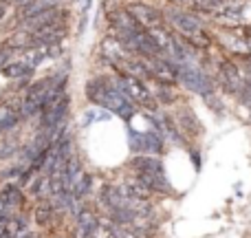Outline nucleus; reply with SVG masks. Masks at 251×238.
I'll return each mask as SVG.
<instances>
[{
	"label": "nucleus",
	"mask_w": 251,
	"mask_h": 238,
	"mask_svg": "<svg viewBox=\"0 0 251 238\" xmlns=\"http://www.w3.org/2000/svg\"><path fill=\"white\" fill-rule=\"evenodd\" d=\"M84 93L95 106L110 110L113 115H117L126 121H130L137 115V104L124 95L122 88L115 84L113 75H95L93 79H88Z\"/></svg>",
	"instance_id": "obj_1"
},
{
	"label": "nucleus",
	"mask_w": 251,
	"mask_h": 238,
	"mask_svg": "<svg viewBox=\"0 0 251 238\" xmlns=\"http://www.w3.org/2000/svg\"><path fill=\"white\" fill-rule=\"evenodd\" d=\"M64 78V73H57L51 75V78H42L38 82L29 84L25 88V95H22L20 102V110H22V117H33V115H40L42 108L47 106L49 97L53 93V86H55L60 79Z\"/></svg>",
	"instance_id": "obj_2"
},
{
	"label": "nucleus",
	"mask_w": 251,
	"mask_h": 238,
	"mask_svg": "<svg viewBox=\"0 0 251 238\" xmlns=\"http://www.w3.org/2000/svg\"><path fill=\"white\" fill-rule=\"evenodd\" d=\"M113 79L130 102H134L137 106H143V108H150L152 113L159 110V102L154 100L152 91L148 88V84L143 79L132 78V75H124V73H113Z\"/></svg>",
	"instance_id": "obj_3"
},
{
	"label": "nucleus",
	"mask_w": 251,
	"mask_h": 238,
	"mask_svg": "<svg viewBox=\"0 0 251 238\" xmlns=\"http://www.w3.org/2000/svg\"><path fill=\"white\" fill-rule=\"evenodd\" d=\"M178 69V82L187 88L190 93H196L201 97L216 95V86L214 79L201 69L196 62H185V64H176Z\"/></svg>",
	"instance_id": "obj_4"
},
{
	"label": "nucleus",
	"mask_w": 251,
	"mask_h": 238,
	"mask_svg": "<svg viewBox=\"0 0 251 238\" xmlns=\"http://www.w3.org/2000/svg\"><path fill=\"white\" fill-rule=\"evenodd\" d=\"M163 18L178 35H183V38H187V40L194 38L199 31L205 29L203 18L201 16H196V13L190 11V9L174 7V4H170V7L163 9Z\"/></svg>",
	"instance_id": "obj_5"
},
{
	"label": "nucleus",
	"mask_w": 251,
	"mask_h": 238,
	"mask_svg": "<svg viewBox=\"0 0 251 238\" xmlns=\"http://www.w3.org/2000/svg\"><path fill=\"white\" fill-rule=\"evenodd\" d=\"M130 148L139 155H161L165 148V139L159 130H148V132H137V130L128 128Z\"/></svg>",
	"instance_id": "obj_6"
},
{
	"label": "nucleus",
	"mask_w": 251,
	"mask_h": 238,
	"mask_svg": "<svg viewBox=\"0 0 251 238\" xmlns=\"http://www.w3.org/2000/svg\"><path fill=\"white\" fill-rule=\"evenodd\" d=\"M130 13L134 16V20L143 26V29H154V26H163L165 18H163V9H156L148 2H141V0H132V2L126 4Z\"/></svg>",
	"instance_id": "obj_7"
},
{
	"label": "nucleus",
	"mask_w": 251,
	"mask_h": 238,
	"mask_svg": "<svg viewBox=\"0 0 251 238\" xmlns=\"http://www.w3.org/2000/svg\"><path fill=\"white\" fill-rule=\"evenodd\" d=\"M69 108H71V95L64 93L62 97H57L55 102L47 104L40 113V126L42 128H55L60 126L62 121H66V115H69Z\"/></svg>",
	"instance_id": "obj_8"
},
{
	"label": "nucleus",
	"mask_w": 251,
	"mask_h": 238,
	"mask_svg": "<svg viewBox=\"0 0 251 238\" xmlns=\"http://www.w3.org/2000/svg\"><path fill=\"white\" fill-rule=\"evenodd\" d=\"M218 75H221V84L227 93H234L238 95L240 88H243V82H245V75L240 71V66L236 64L234 60H225L218 64Z\"/></svg>",
	"instance_id": "obj_9"
},
{
	"label": "nucleus",
	"mask_w": 251,
	"mask_h": 238,
	"mask_svg": "<svg viewBox=\"0 0 251 238\" xmlns=\"http://www.w3.org/2000/svg\"><path fill=\"white\" fill-rule=\"evenodd\" d=\"M66 18V11L62 7H55V9H47L42 13H35V16H29L25 20H20V29H26V31H35L44 25H51V22H64Z\"/></svg>",
	"instance_id": "obj_10"
},
{
	"label": "nucleus",
	"mask_w": 251,
	"mask_h": 238,
	"mask_svg": "<svg viewBox=\"0 0 251 238\" xmlns=\"http://www.w3.org/2000/svg\"><path fill=\"white\" fill-rule=\"evenodd\" d=\"M174 121H176V126L181 128V132L185 134V137H199V134L203 132V124L199 121L196 113L190 106H181V108L174 113Z\"/></svg>",
	"instance_id": "obj_11"
},
{
	"label": "nucleus",
	"mask_w": 251,
	"mask_h": 238,
	"mask_svg": "<svg viewBox=\"0 0 251 238\" xmlns=\"http://www.w3.org/2000/svg\"><path fill=\"white\" fill-rule=\"evenodd\" d=\"M137 179L152 192V194H172V185H170L165 172H139Z\"/></svg>",
	"instance_id": "obj_12"
},
{
	"label": "nucleus",
	"mask_w": 251,
	"mask_h": 238,
	"mask_svg": "<svg viewBox=\"0 0 251 238\" xmlns=\"http://www.w3.org/2000/svg\"><path fill=\"white\" fill-rule=\"evenodd\" d=\"M22 205V192L16 185H7L0 192V212L16 214V210Z\"/></svg>",
	"instance_id": "obj_13"
},
{
	"label": "nucleus",
	"mask_w": 251,
	"mask_h": 238,
	"mask_svg": "<svg viewBox=\"0 0 251 238\" xmlns=\"http://www.w3.org/2000/svg\"><path fill=\"white\" fill-rule=\"evenodd\" d=\"M55 7H62V0H31V2L20 7V11H18V22L29 16H35V13L47 11V9H55Z\"/></svg>",
	"instance_id": "obj_14"
},
{
	"label": "nucleus",
	"mask_w": 251,
	"mask_h": 238,
	"mask_svg": "<svg viewBox=\"0 0 251 238\" xmlns=\"http://www.w3.org/2000/svg\"><path fill=\"white\" fill-rule=\"evenodd\" d=\"M134 172H165L163 170V163L156 155H137L132 161H130Z\"/></svg>",
	"instance_id": "obj_15"
},
{
	"label": "nucleus",
	"mask_w": 251,
	"mask_h": 238,
	"mask_svg": "<svg viewBox=\"0 0 251 238\" xmlns=\"http://www.w3.org/2000/svg\"><path fill=\"white\" fill-rule=\"evenodd\" d=\"M0 71H2L4 78L18 79V82H20V79H31V78H33V71H35V69H31L29 64H25V62L18 57V60H13V62H9V64H4Z\"/></svg>",
	"instance_id": "obj_16"
},
{
	"label": "nucleus",
	"mask_w": 251,
	"mask_h": 238,
	"mask_svg": "<svg viewBox=\"0 0 251 238\" xmlns=\"http://www.w3.org/2000/svg\"><path fill=\"white\" fill-rule=\"evenodd\" d=\"M20 119H25V117H22L20 106H13V104L0 106V132L16 128V126L20 124Z\"/></svg>",
	"instance_id": "obj_17"
},
{
	"label": "nucleus",
	"mask_w": 251,
	"mask_h": 238,
	"mask_svg": "<svg viewBox=\"0 0 251 238\" xmlns=\"http://www.w3.org/2000/svg\"><path fill=\"white\" fill-rule=\"evenodd\" d=\"M97 225H100V221L95 218V214L93 212H79L77 214V234H79V238H88L91 234H95V230H97Z\"/></svg>",
	"instance_id": "obj_18"
},
{
	"label": "nucleus",
	"mask_w": 251,
	"mask_h": 238,
	"mask_svg": "<svg viewBox=\"0 0 251 238\" xmlns=\"http://www.w3.org/2000/svg\"><path fill=\"white\" fill-rule=\"evenodd\" d=\"M152 95H154V100L159 102V104H165V106L174 104V102L178 100V95L174 93L172 84H165V82H156V86H154V91H152Z\"/></svg>",
	"instance_id": "obj_19"
},
{
	"label": "nucleus",
	"mask_w": 251,
	"mask_h": 238,
	"mask_svg": "<svg viewBox=\"0 0 251 238\" xmlns=\"http://www.w3.org/2000/svg\"><path fill=\"white\" fill-rule=\"evenodd\" d=\"M53 214H55V208H53L51 201H49V203L40 205V208L35 210V223H38V225H42V227H47L49 223L53 221Z\"/></svg>",
	"instance_id": "obj_20"
},
{
	"label": "nucleus",
	"mask_w": 251,
	"mask_h": 238,
	"mask_svg": "<svg viewBox=\"0 0 251 238\" xmlns=\"http://www.w3.org/2000/svg\"><path fill=\"white\" fill-rule=\"evenodd\" d=\"M225 0H192V11H201V13H209L214 9H218Z\"/></svg>",
	"instance_id": "obj_21"
},
{
	"label": "nucleus",
	"mask_w": 251,
	"mask_h": 238,
	"mask_svg": "<svg viewBox=\"0 0 251 238\" xmlns=\"http://www.w3.org/2000/svg\"><path fill=\"white\" fill-rule=\"evenodd\" d=\"M9 0H0V22L4 20V16H7V11H9Z\"/></svg>",
	"instance_id": "obj_22"
}]
</instances>
